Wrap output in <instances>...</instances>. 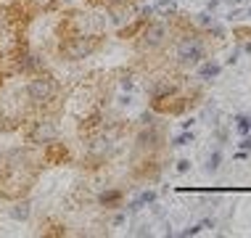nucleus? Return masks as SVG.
<instances>
[{"label":"nucleus","instance_id":"obj_16","mask_svg":"<svg viewBox=\"0 0 251 238\" xmlns=\"http://www.w3.org/2000/svg\"><path fill=\"white\" fill-rule=\"evenodd\" d=\"M153 119H156V114H153V111H143L138 122H140V127H156V122H153Z\"/></svg>","mask_w":251,"mask_h":238},{"label":"nucleus","instance_id":"obj_6","mask_svg":"<svg viewBox=\"0 0 251 238\" xmlns=\"http://www.w3.org/2000/svg\"><path fill=\"white\" fill-rule=\"evenodd\" d=\"M16 58H19V61H16V69L22 72V74H37V72L45 69V58L40 56V53L26 51V48H22V51H19Z\"/></svg>","mask_w":251,"mask_h":238},{"label":"nucleus","instance_id":"obj_24","mask_svg":"<svg viewBox=\"0 0 251 238\" xmlns=\"http://www.w3.org/2000/svg\"><path fill=\"white\" fill-rule=\"evenodd\" d=\"M217 222L212 220V217H206V220H201V228H214Z\"/></svg>","mask_w":251,"mask_h":238},{"label":"nucleus","instance_id":"obj_15","mask_svg":"<svg viewBox=\"0 0 251 238\" xmlns=\"http://www.w3.org/2000/svg\"><path fill=\"white\" fill-rule=\"evenodd\" d=\"M119 87H122L125 93H132V90H135V77H132V74H125V77L119 79Z\"/></svg>","mask_w":251,"mask_h":238},{"label":"nucleus","instance_id":"obj_9","mask_svg":"<svg viewBox=\"0 0 251 238\" xmlns=\"http://www.w3.org/2000/svg\"><path fill=\"white\" fill-rule=\"evenodd\" d=\"M122 201V190L111 188V190H103V193L98 196V204H103V207H117Z\"/></svg>","mask_w":251,"mask_h":238},{"label":"nucleus","instance_id":"obj_3","mask_svg":"<svg viewBox=\"0 0 251 238\" xmlns=\"http://www.w3.org/2000/svg\"><path fill=\"white\" fill-rule=\"evenodd\" d=\"M100 40L98 35H87V32H69L66 40L61 43V53L69 61H82L98 51Z\"/></svg>","mask_w":251,"mask_h":238},{"label":"nucleus","instance_id":"obj_5","mask_svg":"<svg viewBox=\"0 0 251 238\" xmlns=\"http://www.w3.org/2000/svg\"><path fill=\"white\" fill-rule=\"evenodd\" d=\"M26 140L32 146H50L53 140H58V125L50 117H37L26 130Z\"/></svg>","mask_w":251,"mask_h":238},{"label":"nucleus","instance_id":"obj_26","mask_svg":"<svg viewBox=\"0 0 251 238\" xmlns=\"http://www.w3.org/2000/svg\"><path fill=\"white\" fill-rule=\"evenodd\" d=\"M106 3H132V0H106Z\"/></svg>","mask_w":251,"mask_h":238},{"label":"nucleus","instance_id":"obj_14","mask_svg":"<svg viewBox=\"0 0 251 238\" xmlns=\"http://www.w3.org/2000/svg\"><path fill=\"white\" fill-rule=\"evenodd\" d=\"M196 138H193V132L191 130H182L177 138H172V146H177V148H182V146H191Z\"/></svg>","mask_w":251,"mask_h":238},{"label":"nucleus","instance_id":"obj_25","mask_svg":"<svg viewBox=\"0 0 251 238\" xmlns=\"http://www.w3.org/2000/svg\"><path fill=\"white\" fill-rule=\"evenodd\" d=\"M217 5H220V0H209V3H206V11H214Z\"/></svg>","mask_w":251,"mask_h":238},{"label":"nucleus","instance_id":"obj_7","mask_svg":"<svg viewBox=\"0 0 251 238\" xmlns=\"http://www.w3.org/2000/svg\"><path fill=\"white\" fill-rule=\"evenodd\" d=\"M175 90H177V85H175L172 79H167V77H159V79H153V82L148 85V93H151V98H153V101L172 98Z\"/></svg>","mask_w":251,"mask_h":238},{"label":"nucleus","instance_id":"obj_1","mask_svg":"<svg viewBox=\"0 0 251 238\" xmlns=\"http://www.w3.org/2000/svg\"><path fill=\"white\" fill-rule=\"evenodd\" d=\"M58 93H61L58 79L53 77V74H45V72L32 74V79H29V82H26V87H24L26 101H29L32 106H40V108L50 106L53 101L58 98Z\"/></svg>","mask_w":251,"mask_h":238},{"label":"nucleus","instance_id":"obj_19","mask_svg":"<svg viewBox=\"0 0 251 238\" xmlns=\"http://www.w3.org/2000/svg\"><path fill=\"white\" fill-rule=\"evenodd\" d=\"M241 53H243V48H235V51L227 56V64H230V66H233V64H238V56H241Z\"/></svg>","mask_w":251,"mask_h":238},{"label":"nucleus","instance_id":"obj_12","mask_svg":"<svg viewBox=\"0 0 251 238\" xmlns=\"http://www.w3.org/2000/svg\"><path fill=\"white\" fill-rule=\"evenodd\" d=\"M217 22V16H212V11H201V13H196V24L203 26V29H209Z\"/></svg>","mask_w":251,"mask_h":238},{"label":"nucleus","instance_id":"obj_8","mask_svg":"<svg viewBox=\"0 0 251 238\" xmlns=\"http://www.w3.org/2000/svg\"><path fill=\"white\" fill-rule=\"evenodd\" d=\"M196 69H199V77L203 79V82H206V79H214V77H220L222 66H220V64H212V61H201V64L196 66Z\"/></svg>","mask_w":251,"mask_h":238},{"label":"nucleus","instance_id":"obj_21","mask_svg":"<svg viewBox=\"0 0 251 238\" xmlns=\"http://www.w3.org/2000/svg\"><path fill=\"white\" fill-rule=\"evenodd\" d=\"M238 146L243 148V151H251V135H243V138H241V143H238Z\"/></svg>","mask_w":251,"mask_h":238},{"label":"nucleus","instance_id":"obj_10","mask_svg":"<svg viewBox=\"0 0 251 238\" xmlns=\"http://www.w3.org/2000/svg\"><path fill=\"white\" fill-rule=\"evenodd\" d=\"M220 167H222V151L214 148V151L209 154V159H206V172L214 175V172H220Z\"/></svg>","mask_w":251,"mask_h":238},{"label":"nucleus","instance_id":"obj_20","mask_svg":"<svg viewBox=\"0 0 251 238\" xmlns=\"http://www.w3.org/2000/svg\"><path fill=\"white\" fill-rule=\"evenodd\" d=\"M188 169H191V161H188V159H180V161H177V172H182V175H185Z\"/></svg>","mask_w":251,"mask_h":238},{"label":"nucleus","instance_id":"obj_27","mask_svg":"<svg viewBox=\"0 0 251 238\" xmlns=\"http://www.w3.org/2000/svg\"><path fill=\"white\" fill-rule=\"evenodd\" d=\"M243 53H251V43H246V45H243Z\"/></svg>","mask_w":251,"mask_h":238},{"label":"nucleus","instance_id":"obj_17","mask_svg":"<svg viewBox=\"0 0 251 238\" xmlns=\"http://www.w3.org/2000/svg\"><path fill=\"white\" fill-rule=\"evenodd\" d=\"M201 222H196V225H191V228H185V230H180V238H191V236H199L201 233Z\"/></svg>","mask_w":251,"mask_h":238},{"label":"nucleus","instance_id":"obj_28","mask_svg":"<svg viewBox=\"0 0 251 238\" xmlns=\"http://www.w3.org/2000/svg\"><path fill=\"white\" fill-rule=\"evenodd\" d=\"M249 16H251V8H249Z\"/></svg>","mask_w":251,"mask_h":238},{"label":"nucleus","instance_id":"obj_11","mask_svg":"<svg viewBox=\"0 0 251 238\" xmlns=\"http://www.w3.org/2000/svg\"><path fill=\"white\" fill-rule=\"evenodd\" d=\"M29 212H32L29 201H19L16 207L11 209V217H13V220H26V217H29Z\"/></svg>","mask_w":251,"mask_h":238},{"label":"nucleus","instance_id":"obj_13","mask_svg":"<svg viewBox=\"0 0 251 238\" xmlns=\"http://www.w3.org/2000/svg\"><path fill=\"white\" fill-rule=\"evenodd\" d=\"M235 130H238L241 138H243V135H249L251 132V119L243 117V114H238V117H235Z\"/></svg>","mask_w":251,"mask_h":238},{"label":"nucleus","instance_id":"obj_4","mask_svg":"<svg viewBox=\"0 0 251 238\" xmlns=\"http://www.w3.org/2000/svg\"><path fill=\"white\" fill-rule=\"evenodd\" d=\"M169 43V26L164 22H143L138 29V48L143 53H156Z\"/></svg>","mask_w":251,"mask_h":238},{"label":"nucleus","instance_id":"obj_22","mask_svg":"<svg viewBox=\"0 0 251 238\" xmlns=\"http://www.w3.org/2000/svg\"><path fill=\"white\" fill-rule=\"evenodd\" d=\"M249 156H251V151H243V148H241V151H238V154H235V159H238V161H246V159H249Z\"/></svg>","mask_w":251,"mask_h":238},{"label":"nucleus","instance_id":"obj_23","mask_svg":"<svg viewBox=\"0 0 251 238\" xmlns=\"http://www.w3.org/2000/svg\"><path fill=\"white\" fill-rule=\"evenodd\" d=\"M125 222H127V212H125V214H117V217H114V225H125Z\"/></svg>","mask_w":251,"mask_h":238},{"label":"nucleus","instance_id":"obj_18","mask_svg":"<svg viewBox=\"0 0 251 238\" xmlns=\"http://www.w3.org/2000/svg\"><path fill=\"white\" fill-rule=\"evenodd\" d=\"M138 199H140V201H143L146 207H148V204H153L156 199H159V196H156V190H143V193H140Z\"/></svg>","mask_w":251,"mask_h":238},{"label":"nucleus","instance_id":"obj_2","mask_svg":"<svg viewBox=\"0 0 251 238\" xmlns=\"http://www.w3.org/2000/svg\"><path fill=\"white\" fill-rule=\"evenodd\" d=\"M175 61L185 69H196L201 61H206V43L199 35H182L175 48Z\"/></svg>","mask_w":251,"mask_h":238}]
</instances>
